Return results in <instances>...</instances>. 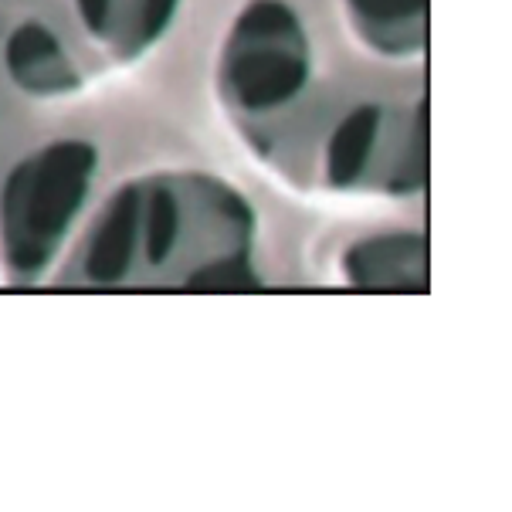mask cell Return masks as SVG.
Instances as JSON below:
<instances>
[{
    "label": "cell",
    "instance_id": "obj_2",
    "mask_svg": "<svg viewBox=\"0 0 512 512\" xmlns=\"http://www.w3.org/2000/svg\"><path fill=\"white\" fill-rule=\"evenodd\" d=\"M99 150L55 140L17 160L0 187V265L14 285L51 279L92 197Z\"/></svg>",
    "mask_w": 512,
    "mask_h": 512
},
{
    "label": "cell",
    "instance_id": "obj_4",
    "mask_svg": "<svg viewBox=\"0 0 512 512\" xmlns=\"http://www.w3.org/2000/svg\"><path fill=\"white\" fill-rule=\"evenodd\" d=\"M0 62L14 89L38 102L72 99L92 85L89 68L72 45L38 17H17L11 24L0 48Z\"/></svg>",
    "mask_w": 512,
    "mask_h": 512
},
{
    "label": "cell",
    "instance_id": "obj_1",
    "mask_svg": "<svg viewBox=\"0 0 512 512\" xmlns=\"http://www.w3.org/2000/svg\"><path fill=\"white\" fill-rule=\"evenodd\" d=\"M251 245L255 214L238 190L207 173H150L112 190L51 279L255 289Z\"/></svg>",
    "mask_w": 512,
    "mask_h": 512
},
{
    "label": "cell",
    "instance_id": "obj_3",
    "mask_svg": "<svg viewBox=\"0 0 512 512\" xmlns=\"http://www.w3.org/2000/svg\"><path fill=\"white\" fill-rule=\"evenodd\" d=\"M0 7L51 24L95 82L150 55L170 31L180 0H0Z\"/></svg>",
    "mask_w": 512,
    "mask_h": 512
},
{
    "label": "cell",
    "instance_id": "obj_5",
    "mask_svg": "<svg viewBox=\"0 0 512 512\" xmlns=\"http://www.w3.org/2000/svg\"><path fill=\"white\" fill-rule=\"evenodd\" d=\"M343 279L360 289H424L428 241L421 234L363 238L343 255Z\"/></svg>",
    "mask_w": 512,
    "mask_h": 512
}]
</instances>
